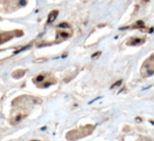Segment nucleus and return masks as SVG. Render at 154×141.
I'll use <instances>...</instances> for the list:
<instances>
[{
  "mask_svg": "<svg viewBox=\"0 0 154 141\" xmlns=\"http://www.w3.org/2000/svg\"><path fill=\"white\" fill-rule=\"evenodd\" d=\"M33 82H34V83L38 87H40V88H46V87H49L51 84H54L56 82V80L51 74L44 73V74L38 75L36 78L33 79Z\"/></svg>",
  "mask_w": 154,
  "mask_h": 141,
  "instance_id": "obj_2",
  "label": "nucleus"
},
{
  "mask_svg": "<svg viewBox=\"0 0 154 141\" xmlns=\"http://www.w3.org/2000/svg\"><path fill=\"white\" fill-rule=\"evenodd\" d=\"M154 73V54L145 62V63L143 64V68H142V74L144 77L147 76H151L152 74Z\"/></svg>",
  "mask_w": 154,
  "mask_h": 141,
  "instance_id": "obj_3",
  "label": "nucleus"
},
{
  "mask_svg": "<svg viewBox=\"0 0 154 141\" xmlns=\"http://www.w3.org/2000/svg\"><path fill=\"white\" fill-rule=\"evenodd\" d=\"M57 16H58V11H52V12H51V14H50V15H49L48 22H49V23H52V22L56 19Z\"/></svg>",
  "mask_w": 154,
  "mask_h": 141,
  "instance_id": "obj_5",
  "label": "nucleus"
},
{
  "mask_svg": "<svg viewBox=\"0 0 154 141\" xmlns=\"http://www.w3.org/2000/svg\"><path fill=\"white\" fill-rule=\"evenodd\" d=\"M17 31H13V32H8V33H0V43H3L10 39H12L13 37L19 35V34H15Z\"/></svg>",
  "mask_w": 154,
  "mask_h": 141,
  "instance_id": "obj_4",
  "label": "nucleus"
},
{
  "mask_svg": "<svg viewBox=\"0 0 154 141\" xmlns=\"http://www.w3.org/2000/svg\"><path fill=\"white\" fill-rule=\"evenodd\" d=\"M94 129L95 128L92 125H87L84 127L75 129V130L68 132V134L66 135V139L69 141H75L77 139H82V138L91 134V132L94 130Z\"/></svg>",
  "mask_w": 154,
  "mask_h": 141,
  "instance_id": "obj_1",
  "label": "nucleus"
}]
</instances>
